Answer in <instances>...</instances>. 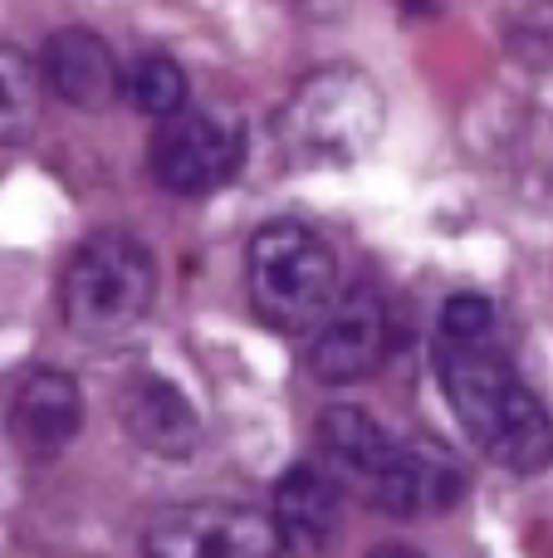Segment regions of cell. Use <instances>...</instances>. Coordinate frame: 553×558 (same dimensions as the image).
Returning a JSON list of instances; mask_svg holds the SVG:
<instances>
[{
    "label": "cell",
    "instance_id": "obj_1",
    "mask_svg": "<svg viewBox=\"0 0 553 558\" xmlns=\"http://www.w3.org/2000/svg\"><path fill=\"white\" fill-rule=\"evenodd\" d=\"M437 377L466 436L495 465L515 475H539L553 465V416L525 387V377L500 353L495 333L486 338H437Z\"/></svg>",
    "mask_w": 553,
    "mask_h": 558
},
{
    "label": "cell",
    "instance_id": "obj_2",
    "mask_svg": "<svg viewBox=\"0 0 553 558\" xmlns=\"http://www.w3.org/2000/svg\"><path fill=\"white\" fill-rule=\"evenodd\" d=\"M388 104L372 74L358 64H323L294 84L274 133L299 167H353L378 147Z\"/></svg>",
    "mask_w": 553,
    "mask_h": 558
},
{
    "label": "cell",
    "instance_id": "obj_3",
    "mask_svg": "<svg viewBox=\"0 0 553 558\" xmlns=\"http://www.w3.org/2000/svg\"><path fill=\"white\" fill-rule=\"evenodd\" d=\"M152 294L157 270L147 245L127 231H94L74 245L64 265L59 314H64L69 333L108 343V338H123L152 308Z\"/></svg>",
    "mask_w": 553,
    "mask_h": 558
},
{
    "label": "cell",
    "instance_id": "obj_4",
    "mask_svg": "<svg viewBox=\"0 0 553 558\" xmlns=\"http://www.w3.org/2000/svg\"><path fill=\"white\" fill-rule=\"evenodd\" d=\"M250 304L280 333H309L339 299V255L299 221H270L250 235L245 255Z\"/></svg>",
    "mask_w": 553,
    "mask_h": 558
},
{
    "label": "cell",
    "instance_id": "obj_5",
    "mask_svg": "<svg viewBox=\"0 0 553 558\" xmlns=\"http://www.w3.org/2000/svg\"><path fill=\"white\" fill-rule=\"evenodd\" d=\"M157 186L172 196H211L231 186L245 167V128L216 108H176L172 118H157V137L147 153Z\"/></svg>",
    "mask_w": 553,
    "mask_h": 558
},
{
    "label": "cell",
    "instance_id": "obj_6",
    "mask_svg": "<svg viewBox=\"0 0 553 558\" xmlns=\"http://www.w3.org/2000/svg\"><path fill=\"white\" fill-rule=\"evenodd\" d=\"M309 373L323 387H348L372 377L392 353V318L388 299L368 284L339 289V299L329 304V314L309 328Z\"/></svg>",
    "mask_w": 553,
    "mask_h": 558
},
{
    "label": "cell",
    "instance_id": "obj_7",
    "mask_svg": "<svg viewBox=\"0 0 553 558\" xmlns=\"http://www.w3.org/2000/svg\"><path fill=\"white\" fill-rule=\"evenodd\" d=\"M280 549L274 520L241 505H176L147 524V554L157 558H270Z\"/></svg>",
    "mask_w": 553,
    "mask_h": 558
},
{
    "label": "cell",
    "instance_id": "obj_8",
    "mask_svg": "<svg viewBox=\"0 0 553 558\" xmlns=\"http://www.w3.org/2000/svg\"><path fill=\"white\" fill-rule=\"evenodd\" d=\"M460 490H466V471L451 451L431 441H392L372 481L362 485V500L392 520H427V514L451 510Z\"/></svg>",
    "mask_w": 553,
    "mask_h": 558
},
{
    "label": "cell",
    "instance_id": "obj_9",
    "mask_svg": "<svg viewBox=\"0 0 553 558\" xmlns=\"http://www.w3.org/2000/svg\"><path fill=\"white\" fill-rule=\"evenodd\" d=\"M343 475L329 461H299L274 485V530H280L284 554H319L333 544L343 524Z\"/></svg>",
    "mask_w": 553,
    "mask_h": 558
},
{
    "label": "cell",
    "instance_id": "obj_10",
    "mask_svg": "<svg viewBox=\"0 0 553 558\" xmlns=\"http://www.w3.org/2000/svg\"><path fill=\"white\" fill-rule=\"evenodd\" d=\"M39 74H45L49 94L64 98L69 108H88L103 113L123 98V64L108 49V39H98L84 25H64L45 39L39 49Z\"/></svg>",
    "mask_w": 553,
    "mask_h": 558
},
{
    "label": "cell",
    "instance_id": "obj_11",
    "mask_svg": "<svg viewBox=\"0 0 553 558\" xmlns=\"http://www.w3.org/2000/svg\"><path fill=\"white\" fill-rule=\"evenodd\" d=\"M118 426L162 461H186L201 446V416H196L192 397L157 373H137L118 392Z\"/></svg>",
    "mask_w": 553,
    "mask_h": 558
},
{
    "label": "cell",
    "instance_id": "obj_12",
    "mask_svg": "<svg viewBox=\"0 0 553 558\" xmlns=\"http://www.w3.org/2000/svg\"><path fill=\"white\" fill-rule=\"evenodd\" d=\"M84 426V392L69 373L59 367H39L15 387L10 402V441L29 456V461H54Z\"/></svg>",
    "mask_w": 553,
    "mask_h": 558
},
{
    "label": "cell",
    "instance_id": "obj_13",
    "mask_svg": "<svg viewBox=\"0 0 553 558\" xmlns=\"http://www.w3.org/2000/svg\"><path fill=\"white\" fill-rule=\"evenodd\" d=\"M392 441H397V436H392L382 422H372L368 412H358V407H333V412H323V422H319L323 461L343 475V485H358V490L382 465V456H388Z\"/></svg>",
    "mask_w": 553,
    "mask_h": 558
},
{
    "label": "cell",
    "instance_id": "obj_14",
    "mask_svg": "<svg viewBox=\"0 0 553 558\" xmlns=\"http://www.w3.org/2000/svg\"><path fill=\"white\" fill-rule=\"evenodd\" d=\"M39 113H45V74L25 49L0 39V147L29 143Z\"/></svg>",
    "mask_w": 553,
    "mask_h": 558
},
{
    "label": "cell",
    "instance_id": "obj_15",
    "mask_svg": "<svg viewBox=\"0 0 553 558\" xmlns=\"http://www.w3.org/2000/svg\"><path fill=\"white\" fill-rule=\"evenodd\" d=\"M123 94L137 113L147 118H172L176 108H186V74L176 59L167 54H137L123 69Z\"/></svg>",
    "mask_w": 553,
    "mask_h": 558
},
{
    "label": "cell",
    "instance_id": "obj_16",
    "mask_svg": "<svg viewBox=\"0 0 553 558\" xmlns=\"http://www.w3.org/2000/svg\"><path fill=\"white\" fill-rule=\"evenodd\" d=\"M441 333H451V338L495 333V304L486 294H451L446 308H441Z\"/></svg>",
    "mask_w": 553,
    "mask_h": 558
},
{
    "label": "cell",
    "instance_id": "obj_17",
    "mask_svg": "<svg viewBox=\"0 0 553 558\" xmlns=\"http://www.w3.org/2000/svg\"><path fill=\"white\" fill-rule=\"evenodd\" d=\"M294 5H333V0H294Z\"/></svg>",
    "mask_w": 553,
    "mask_h": 558
}]
</instances>
